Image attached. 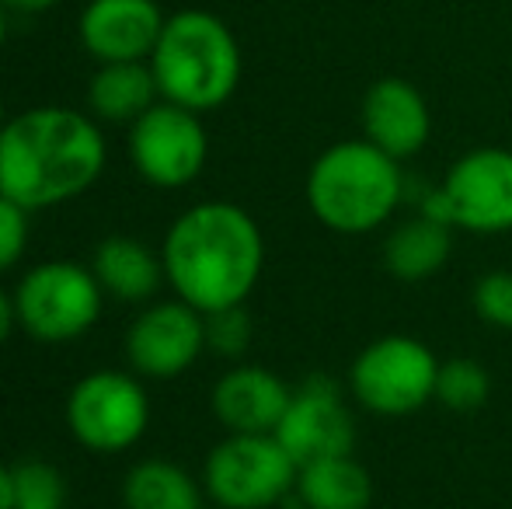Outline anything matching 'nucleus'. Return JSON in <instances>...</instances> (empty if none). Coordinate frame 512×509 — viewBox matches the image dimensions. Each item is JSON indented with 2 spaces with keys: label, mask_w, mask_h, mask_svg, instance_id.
<instances>
[{
  "label": "nucleus",
  "mask_w": 512,
  "mask_h": 509,
  "mask_svg": "<svg viewBox=\"0 0 512 509\" xmlns=\"http://www.w3.org/2000/svg\"><path fill=\"white\" fill-rule=\"evenodd\" d=\"M359 123L363 136L391 154L394 161H408L429 143L432 116L425 95L405 77H380L370 84L363 95V109H359Z\"/></svg>",
  "instance_id": "obj_13"
},
{
  "label": "nucleus",
  "mask_w": 512,
  "mask_h": 509,
  "mask_svg": "<svg viewBox=\"0 0 512 509\" xmlns=\"http://www.w3.org/2000/svg\"><path fill=\"white\" fill-rule=\"evenodd\" d=\"M0 509H14V468L0 461Z\"/></svg>",
  "instance_id": "obj_27"
},
{
  "label": "nucleus",
  "mask_w": 512,
  "mask_h": 509,
  "mask_svg": "<svg viewBox=\"0 0 512 509\" xmlns=\"http://www.w3.org/2000/svg\"><path fill=\"white\" fill-rule=\"evenodd\" d=\"M206 349V314L185 300H161L136 314L126 332V360L136 377L175 381Z\"/></svg>",
  "instance_id": "obj_11"
},
{
  "label": "nucleus",
  "mask_w": 512,
  "mask_h": 509,
  "mask_svg": "<svg viewBox=\"0 0 512 509\" xmlns=\"http://www.w3.org/2000/svg\"><path fill=\"white\" fill-rule=\"evenodd\" d=\"M492 394V377L478 360H446L439 363L436 377V401L450 412H478Z\"/></svg>",
  "instance_id": "obj_21"
},
{
  "label": "nucleus",
  "mask_w": 512,
  "mask_h": 509,
  "mask_svg": "<svg viewBox=\"0 0 512 509\" xmlns=\"http://www.w3.org/2000/svg\"><path fill=\"white\" fill-rule=\"evenodd\" d=\"M293 496L307 509H370L373 478L352 454L324 457L300 468Z\"/></svg>",
  "instance_id": "obj_19"
},
{
  "label": "nucleus",
  "mask_w": 512,
  "mask_h": 509,
  "mask_svg": "<svg viewBox=\"0 0 512 509\" xmlns=\"http://www.w3.org/2000/svg\"><path fill=\"white\" fill-rule=\"evenodd\" d=\"M14 325H18V311H14V297H7V293L0 290V346H4V342L11 339Z\"/></svg>",
  "instance_id": "obj_26"
},
{
  "label": "nucleus",
  "mask_w": 512,
  "mask_h": 509,
  "mask_svg": "<svg viewBox=\"0 0 512 509\" xmlns=\"http://www.w3.org/2000/svg\"><path fill=\"white\" fill-rule=\"evenodd\" d=\"M203 485L175 461L150 457L129 468L122 482L126 509H203Z\"/></svg>",
  "instance_id": "obj_20"
},
{
  "label": "nucleus",
  "mask_w": 512,
  "mask_h": 509,
  "mask_svg": "<svg viewBox=\"0 0 512 509\" xmlns=\"http://www.w3.org/2000/svg\"><path fill=\"white\" fill-rule=\"evenodd\" d=\"M290 398L293 387H286L283 377L258 363H244L213 384L209 405L227 433H276Z\"/></svg>",
  "instance_id": "obj_15"
},
{
  "label": "nucleus",
  "mask_w": 512,
  "mask_h": 509,
  "mask_svg": "<svg viewBox=\"0 0 512 509\" xmlns=\"http://www.w3.org/2000/svg\"><path fill=\"white\" fill-rule=\"evenodd\" d=\"M4 126H7V119H4V102H0V133H4Z\"/></svg>",
  "instance_id": "obj_30"
},
{
  "label": "nucleus",
  "mask_w": 512,
  "mask_h": 509,
  "mask_svg": "<svg viewBox=\"0 0 512 509\" xmlns=\"http://www.w3.org/2000/svg\"><path fill=\"white\" fill-rule=\"evenodd\" d=\"M4 35H7V21H4V11H0V46H4Z\"/></svg>",
  "instance_id": "obj_29"
},
{
  "label": "nucleus",
  "mask_w": 512,
  "mask_h": 509,
  "mask_svg": "<svg viewBox=\"0 0 512 509\" xmlns=\"http://www.w3.org/2000/svg\"><path fill=\"white\" fill-rule=\"evenodd\" d=\"M401 161L370 140H342L317 154L307 171V206L328 231L370 234L398 213Z\"/></svg>",
  "instance_id": "obj_3"
},
{
  "label": "nucleus",
  "mask_w": 512,
  "mask_h": 509,
  "mask_svg": "<svg viewBox=\"0 0 512 509\" xmlns=\"http://www.w3.org/2000/svg\"><path fill=\"white\" fill-rule=\"evenodd\" d=\"M0 4L18 7V11H46V7H53L56 0H0Z\"/></svg>",
  "instance_id": "obj_28"
},
{
  "label": "nucleus",
  "mask_w": 512,
  "mask_h": 509,
  "mask_svg": "<svg viewBox=\"0 0 512 509\" xmlns=\"http://www.w3.org/2000/svg\"><path fill=\"white\" fill-rule=\"evenodd\" d=\"M157 95V77L143 60L102 63L88 88L91 112L102 123H136L150 105H157Z\"/></svg>",
  "instance_id": "obj_18"
},
{
  "label": "nucleus",
  "mask_w": 512,
  "mask_h": 509,
  "mask_svg": "<svg viewBox=\"0 0 512 509\" xmlns=\"http://www.w3.org/2000/svg\"><path fill=\"white\" fill-rule=\"evenodd\" d=\"M150 426V398L126 370H91L67 394V429L95 454L136 447Z\"/></svg>",
  "instance_id": "obj_9"
},
{
  "label": "nucleus",
  "mask_w": 512,
  "mask_h": 509,
  "mask_svg": "<svg viewBox=\"0 0 512 509\" xmlns=\"http://www.w3.org/2000/svg\"><path fill=\"white\" fill-rule=\"evenodd\" d=\"M164 32L154 0H91L81 18V42L95 60L126 63L154 53Z\"/></svg>",
  "instance_id": "obj_14"
},
{
  "label": "nucleus",
  "mask_w": 512,
  "mask_h": 509,
  "mask_svg": "<svg viewBox=\"0 0 512 509\" xmlns=\"http://www.w3.org/2000/svg\"><path fill=\"white\" fill-rule=\"evenodd\" d=\"M209 157V136L199 112L175 102H157L133 123L129 161L154 189H185L199 178Z\"/></svg>",
  "instance_id": "obj_10"
},
{
  "label": "nucleus",
  "mask_w": 512,
  "mask_h": 509,
  "mask_svg": "<svg viewBox=\"0 0 512 509\" xmlns=\"http://www.w3.org/2000/svg\"><path fill=\"white\" fill-rule=\"evenodd\" d=\"M67 506V478L49 461L14 464V509H63Z\"/></svg>",
  "instance_id": "obj_22"
},
{
  "label": "nucleus",
  "mask_w": 512,
  "mask_h": 509,
  "mask_svg": "<svg viewBox=\"0 0 512 509\" xmlns=\"http://www.w3.org/2000/svg\"><path fill=\"white\" fill-rule=\"evenodd\" d=\"M28 248V210L0 192V272H7Z\"/></svg>",
  "instance_id": "obj_25"
},
{
  "label": "nucleus",
  "mask_w": 512,
  "mask_h": 509,
  "mask_svg": "<svg viewBox=\"0 0 512 509\" xmlns=\"http://www.w3.org/2000/svg\"><path fill=\"white\" fill-rule=\"evenodd\" d=\"M251 342V318L241 307L206 314V349L216 356H241Z\"/></svg>",
  "instance_id": "obj_24"
},
{
  "label": "nucleus",
  "mask_w": 512,
  "mask_h": 509,
  "mask_svg": "<svg viewBox=\"0 0 512 509\" xmlns=\"http://www.w3.org/2000/svg\"><path fill=\"white\" fill-rule=\"evenodd\" d=\"M91 272L102 283L105 297H115L122 304H143L150 300L161 283H168L164 276V258L147 248L143 241L129 238V234H112L95 248L91 258Z\"/></svg>",
  "instance_id": "obj_16"
},
{
  "label": "nucleus",
  "mask_w": 512,
  "mask_h": 509,
  "mask_svg": "<svg viewBox=\"0 0 512 509\" xmlns=\"http://www.w3.org/2000/svg\"><path fill=\"white\" fill-rule=\"evenodd\" d=\"M276 440L297 461V468L324 461V457L352 454L356 422H352V412L338 394L335 381L321 374L307 377L286 405L283 422L276 426Z\"/></svg>",
  "instance_id": "obj_12"
},
{
  "label": "nucleus",
  "mask_w": 512,
  "mask_h": 509,
  "mask_svg": "<svg viewBox=\"0 0 512 509\" xmlns=\"http://www.w3.org/2000/svg\"><path fill=\"white\" fill-rule=\"evenodd\" d=\"M422 213L471 234L512 231V150H467L446 171L443 185L429 192Z\"/></svg>",
  "instance_id": "obj_8"
},
{
  "label": "nucleus",
  "mask_w": 512,
  "mask_h": 509,
  "mask_svg": "<svg viewBox=\"0 0 512 509\" xmlns=\"http://www.w3.org/2000/svg\"><path fill=\"white\" fill-rule=\"evenodd\" d=\"M297 475L276 433H227L206 454L203 489L220 509H272L297 492Z\"/></svg>",
  "instance_id": "obj_5"
},
{
  "label": "nucleus",
  "mask_w": 512,
  "mask_h": 509,
  "mask_svg": "<svg viewBox=\"0 0 512 509\" xmlns=\"http://www.w3.org/2000/svg\"><path fill=\"white\" fill-rule=\"evenodd\" d=\"M161 258L175 297L213 314L251 297L262 279L265 238L244 206L209 199L168 227Z\"/></svg>",
  "instance_id": "obj_1"
},
{
  "label": "nucleus",
  "mask_w": 512,
  "mask_h": 509,
  "mask_svg": "<svg viewBox=\"0 0 512 509\" xmlns=\"http://www.w3.org/2000/svg\"><path fill=\"white\" fill-rule=\"evenodd\" d=\"M471 304L485 325L512 332V272L509 269L485 272V276L474 283Z\"/></svg>",
  "instance_id": "obj_23"
},
{
  "label": "nucleus",
  "mask_w": 512,
  "mask_h": 509,
  "mask_svg": "<svg viewBox=\"0 0 512 509\" xmlns=\"http://www.w3.org/2000/svg\"><path fill=\"white\" fill-rule=\"evenodd\" d=\"M164 102L192 112L220 109L241 81V49L227 25L209 11H182L164 21L150 53Z\"/></svg>",
  "instance_id": "obj_4"
},
{
  "label": "nucleus",
  "mask_w": 512,
  "mask_h": 509,
  "mask_svg": "<svg viewBox=\"0 0 512 509\" xmlns=\"http://www.w3.org/2000/svg\"><path fill=\"white\" fill-rule=\"evenodd\" d=\"M108 161L95 119L74 109H28L0 133V192L28 213L77 199L102 178Z\"/></svg>",
  "instance_id": "obj_2"
},
{
  "label": "nucleus",
  "mask_w": 512,
  "mask_h": 509,
  "mask_svg": "<svg viewBox=\"0 0 512 509\" xmlns=\"http://www.w3.org/2000/svg\"><path fill=\"white\" fill-rule=\"evenodd\" d=\"M453 231L457 227L443 224V220L418 213V217L398 224L384 238V269L401 283H422L443 272V265L453 255Z\"/></svg>",
  "instance_id": "obj_17"
},
{
  "label": "nucleus",
  "mask_w": 512,
  "mask_h": 509,
  "mask_svg": "<svg viewBox=\"0 0 512 509\" xmlns=\"http://www.w3.org/2000/svg\"><path fill=\"white\" fill-rule=\"evenodd\" d=\"M439 360L415 335H384L373 339L352 360L349 391L366 412L401 419L436 401Z\"/></svg>",
  "instance_id": "obj_7"
},
{
  "label": "nucleus",
  "mask_w": 512,
  "mask_h": 509,
  "mask_svg": "<svg viewBox=\"0 0 512 509\" xmlns=\"http://www.w3.org/2000/svg\"><path fill=\"white\" fill-rule=\"evenodd\" d=\"M102 304L105 290L98 276L70 258H53L28 269L14 290L18 325L46 346L88 335L102 318Z\"/></svg>",
  "instance_id": "obj_6"
}]
</instances>
